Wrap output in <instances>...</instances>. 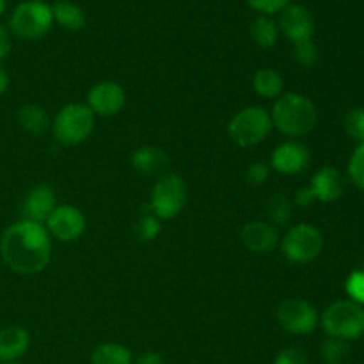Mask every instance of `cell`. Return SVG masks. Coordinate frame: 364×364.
<instances>
[{
	"instance_id": "484cf974",
	"label": "cell",
	"mask_w": 364,
	"mask_h": 364,
	"mask_svg": "<svg viewBox=\"0 0 364 364\" xmlns=\"http://www.w3.org/2000/svg\"><path fill=\"white\" fill-rule=\"evenodd\" d=\"M267 213H269L270 224L276 228H283L291 219V203L284 194H274L267 203Z\"/></svg>"
},
{
	"instance_id": "5b68a950",
	"label": "cell",
	"mask_w": 364,
	"mask_h": 364,
	"mask_svg": "<svg viewBox=\"0 0 364 364\" xmlns=\"http://www.w3.org/2000/svg\"><path fill=\"white\" fill-rule=\"evenodd\" d=\"M320 323L329 338L358 340L364 334V309L354 301H338L323 311Z\"/></svg>"
},
{
	"instance_id": "603a6c76",
	"label": "cell",
	"mask_w": 364,
	"mask_h": 364,
	"mask_svg": "<svg viewBox=\"0 0 364 364\" xmlns=\"http://www.w3.org/2000/svg\"><path fill=\"white\" fill-rule=\"evenodd\" d=\"M251 36L255 39V43L262 48H270L277 43L279 38V27H277L276 21L272 20L267 14L256 18L251 25Z\"/></svg>"
},
{
	"instance_id": "7c38bea8",
	"label": "cell",
	"mask_w": 364,
	"mask_h": 364,
	"mask_svg": "<svg viewBox=\"0 0 364 364\" xmlns=\"http://www.w3.org/2000/svg\"><path fill=\"white\" fill-rule=\"evenodd\" d=\"M311 155L308 146L299 141H287L277 146L270 156V169L284 176H295L302 174L309 167Z\"/></svg>"
},
{
	"instance_id": "83f0119b",
	"label": "cell",
	"mask_w": 364,
	"mask_h": 364,
	"mask_svg": "<svg viewBox=\"0 0 364 364\" xmlns=\"http://www.w3.org/2000/svg\"><path fill=\"white\" fill-rule=\"evenodd\" d=\"M345 130L359 144H364V109H354L345 116Z\"/></svg>"
},
{
	"instance_id": "5bb4252c",
	"label": "cell",
	"mask_w": 364,
	"mask_h": 364,
	"mask_svg": "<svg viewBox=\"0 0 364 364\" xmlns=\"http://www.w3.org/2000/svg\"><path fill=\"white\" fill-rule=\"evenodd\" d=\"M57 208V198L55 191L50 185L39 183L32 187L27 192L23 199V206H21V213H23L25 220H32V223L45 224L46 219L52 215L53 210Z\"/></svg>"
},
{
	"instance_id": "30bf717a",
	"label": "cell",
	"mask_w": 364,
	"mask_h": 364,
	"mask_svg": "<svg viewBox=\"0 0 364 364\" xmlns=\"http://www.w3.org/2000/svg\"><path fill=\"white\" fill-rule=\"evenodd\" d=\"M46 231L50 237L59 242H75L84 235L85 231V217L77 206L71 205H57L52 215L45 223Z\"/></svg>"
},
{
	"instance_id": "ba28073f",
	"label": "cell",
	"mask_w": 364,
	"mask_h": 364,
	"mask_svg": "<svg viewBox=\"0 0 364 364\" xmlns=\"http://www.w3.org/2000/svg\"><path fill=\"white\" fill-rule=\"evenodd\" d=\"M323 235L313 224H297L290 228L281 240V251L291 263H309L320 256Z\"/></svg>"
},
{
	"instance_id": "2e32d148",
	"label": "cell",
	"mask_w": 364,
	"mask_h": 364,
	"mask_svg": "<svg viewBox=\"0 0 364 364\" xmlns=\"http://www.w3.org/2000/svg\"><path fill=\"white\" fill-rule=\"evenodd\" d=\"M309 188H311L316 201L333 203L338 201L343 196L345 180L336 167H322L313 176Z\"/></svg>"
},
{
	"instance_id": "8d00e7d4",
	"label": "cell",
	"mask_w": 364,
	"mask_h": 364,
	"mask_svg": "<svg viewBox=\"0 0 364 364\" xmlns=\"http://www.w3.org/2000/svg\"><path fill=\"white\" fill-rule=\"evenodd\" d=\"M7 87H9V75H7V71L0 66V96L7 91Z\"/></svg>"
},
{
	"instance_id": "836d02e7",
	"label": "cell",
	"mask_w": 364,
	"mask_h": 364,
	"mask_svg": "<svg viewBox=\"0 0 364 364\" xmlns=\"http://www.w3.org/2000/svg\"><path fill=\"white\" fill-rule=\"evenodd\" d=\"M11 46H13V43H11L9 31H7V27H4V25L0 23V63L9 55Z\"/></svg>"
},
{
	"instance_id": "cb8c5ba5",
	"label": "cell",
	"mask_w": 364,
	"mask_h": 364,
	"mask_svg": "<svg viewBox=\"0 0 364 364\" xmlns=\"http://www.w3.org/2000/svg\"><path fill=\"white\" fill-rule=\"evenodd\" d=\"M160 230H162V224H160V219L151 212L149 205L142 206V215L139 219V223L135 224V237L141 242H153L156 240V237L160 235Z\"/></svg>"
},
{
	"instance_id": "44dd1931",
	"label": "cell",
	"mask_w": 364,
	"mask_h": 364,
	"mask_svg": "<svg viewBox=\"0 0 364 364\" xmlns=\"http://www.w3.org/2000/svg\"><path fill=\"white\" fill-rule=\"evenodd\" d=\"M91 364H134V355L121 343H102L92 350Z\"/></svg>"
},
{
	"instance_id": "4dcf8cb0",
	"label": "cell",
	"mask_w": 364,
	"mask_h": 364,
	"mask_svg": "<svg viewBox=\"0 0 364 364\" xmlns=\"http://www.w3.org/2000/svg\"><path fill=\"white\" fill-rule=\"evenodd\" d=\"M274 364H309V359L301 348L288 347L283 348V350L276 355Z\"/></svg>"
},
{
	"instance_id": "d590c367",
	"label": "cell",
	"mask_w": 364,
	"mask_h": 364,
	"mask_svg": "<svg viewBox=\"0 0 364 364\" xmlns=\"http://www.w3.org/2000/svg\"><path fill=\"white\" fill-rule=\"evenodd\" d=\"M134 364H166V359L156 352H146L141 358L135 359Z\"/></svg>"
},
{
	"instance_id": "3957f363",
	"label": "cell",
	"mask_w": 364,
	"mask_h": 364,
	"mask_svg": "<svg viewBox=\"0 0 364 364\" xmlns=\"http://www.w3.org/2000/svg\"><path fill=\"white\" fill-rule=\"evenodd\" d=\"M96 116L85 103H68L57 112L52 132L59 144L77 146L91 137Z\"/></svg>"
},
{
	"instance_id": "ffe728a7",
	"label": "cell",
	"mask_w": 364,
	"mask_h": 364,
	"mask_svg": "<svg viewBox=\"0 0 364 364\" xmlns=\"http://www.w3.org/2000/svg\"><path fill=\"white\" fill-rule=\"evenodd\" d=\"M252 87L258 92L259 96L269 100H277L283 95L284 80L281 77V73H277L276 70H270V68H262L255 73L252 77Z\"/></svg>"
},
{
	"instance_id": "e0dca14e",
	"label": "cell",
	"mask_w": 364,
	"mask_h": 364,
	"mask_svg": "<svg viewBox=\"0 0 364 364\" xmlns=\"http://www.w3.org/2000/svg\"><path fill=\"white\" fill-rule=\"evenodd\" d=\"M31 347V334L20 326H7L0 331V363H18Z\"/></svg>"
},
{
	"instance_id": "4fadbf2b",
	"label": "cell",
	"mask_w": 364,
	"mask_h": 364,
	"mask_svg": "<svg viewBox=\"0 0 364 364\" xmlns=\"http://www.w3.org/2000/svg\"><path fill=\"white\" fill-rule=\"evenodd\" d=\"M279 27L290 41L299 43L311 39L315 34V20L308 7L290 4L281 11Z\"/></svg>"
},
{
	"instance_id": "1f68e13d",
	"label": "cell",
	"mask_w": 364,
	"mask_h": 364,
	"mask_svg": "<svg viewBox=\"0 0 364 364\" xmlns=\"http://www.w3.org/2000/svg\"><path fill=\"white\" fill-rule=\"evenodd\" d=\"M290 2L291 0H247V4L252 9L259 11V13L267 14V16L283 11L284 7L290 6Z\"/></svg>"
},
{
	"instance_id": "6da1fadb",
	"label": "cell",
	"mask_w": 364,
	"mask_h": 364,
	"mask_svg": "<svg viewBox=\"0 0 364 364\" xmlns=\"http://www.w3.org/2000/svg\"><path fill=\"white\" fill-rule=\"evenodd\" d=\"M0 256L13 272L39 274L52 258V237L45 224L21 219L7 226L0 237Z\"/></svg>"
},
{
	"instance_id": "74e56055",
	"label": "cell",
	"mask_w": 364,
	"mask_h": 364,
	"mask_svg": "<svg viewBox=\"0 0 364 364\" xmlns=\"http://www.w3.org/2000/svg\"><path fill=\"white\" fill-rule=\"evenodd\" d=\"M4 9H6V0H0V14L4 13Z\"/></svg>"
},
{
	"instance_id": "ab89813d",
	"label": "cell",
	"mask_w": 364,
	"mask_h": 364,
	"mask_svg": "<svg viewBox=\"0 0 364 364\" xmlns=\"http://www.w3.org/2000/svg\"><path fill=\"white\" fill-rule=\"evenodd\" d=\"M34 2H45V0H34Z\"/></svg>"
},
{
	"instance_id": "7a4b0ae2",
	"label": "cell",
	"mask_w": 364,
	"mask_h": 364,
	"mask_svg": "<svg viewBox=\"0 0 364 364\" xmlns=\"http://www.w3.org/2000/svg\"><path fill=\"white\" fill-rule=\"evenodd\" d=\"M272 127L291 139L304 137L315 130L318 114L315 103L299 92H287L276 100L270 112Z\"/></svg>"
},
{
	"instance_id": "d6986e66",
	"label": "cell",
	"mask_w": 364,
	"mask_h": 364,
	"mask_svg": "<svg viewBox=\"0 0 364 364\" xmlns=\"http://www.w3.org/2000/svg\"><path fill=\"white\" fill-rule=\"evenodd\" d=\"M18 123L28 134L41 135L50 128V117L43 107L27 103V105H21L20 110H18Z\"/></svg>"
},
{
	"instance_id": "52a82bcc",
	"label": "cell",
	"mask_w": 364,
	"mask_h": 364,
	"mask_svg": "<svg viewBox=\"0 0 364 364\" xmlns=\"http://www.w3.org/2000/svg\"><path fill=\"white\" fill-rule=\"evenodd\" d=\"M53 21L52 7L45 2H23L13 11L9 18V28L16 38L34 41L41 39L50 31Z\"/></svg>"
},
{
	"instance_id": "9c48e42d",
	"label": "cell",
	"mask_w": 364,
	"mask_h": 364,
	"mask_svg": "<svg viewBox=\"0 0 364 364\" xmlns=\"http://www.w3.org/2000/svg\"><path fill=\"white\" fill-rule=\"evenodd\" d=\"M276 318L287 333L297 334V336L313 333L318 326V313H316L315 306L297 297L284 299L277 306Z\"/></svg>"
},
{
	"instance_id": "f1b7e54d",
	"label": "cell",
	"mask_w": 364,
	"mask_h": 364,
	"mask_svg": "<svg viewBox=\"0 0 364 364\" xmlns=\"http://www.w3.org/2000/svg\"><path fill=\"white\" fill-rule=\"evenodd\" d=\"M348 176L355 187L364 191V144H359L348 162Z\"/></svg>"
},
{
	"instance_id": "f546056e",
	"label": "cell",
	"mask_w": 364,
	"mask_h": 364,
	"mask_svg": "<svg viewBox=\"0 0 364 364\" xmlns=\"http://www.w3.org/2000/svg\"><path fill=\"white\" fill-rule=\"evenodd\" d=\"M347 294L350 295L355 304H364V272L355 270L347 279Z\"/></svg>"
},
{
	"instance_id": "60d3db41",
	"label": "cell",
	"mask_w": 364,
	"mask_h": 364,
	"mask_svg": "<svg viewBox=\"0 0 364 364\" xmlns=\"http://www.w3.org/2000/svg\"><path fill=\"white\" fill-rule=\"evenodd\" d=\"M363 269H364V263H363ZM363 272H364V270H363Z\"/></svg>"
},
{
	"instance_id": "8fae6325",
	"label": "cell",
	"mask_w": 364,
	"mask_h": 364,
	"mask_svg": "<svg viewBox=\"0 0 364 364\" xmlns=\"http://www.w3.org/2000/svg\"><path fill=\"white\" fill-rule=\"evenodd\" d=\"M124 103H127L124 89L117 82L103 80L89 89L87 103L85 105L91 109L95 116L112 117L123 110Z\"/></svg>"
},
{
	"instance_id": "ac0fdd59",
	"label": "cell",
	"mask_w": 364,
	"mask_h": 364,
	"mask_svg": "<svg viewBox=\"0 0 364 364\" xmlns=\"http://www.w3.org/2000/svg\"><path fill=\"white\" fill-rule=\"evenodd\" d=\"M132 166L137 173L156 176L167 169L169 156L164 149L156 148V146H142V148L135 149L134 155H132Z\"/></svg>"
},
{
	"instance_id": "f35d334b",
	"label": "cell",
	"mask_w": 364,
	"mask_h": 364,
	"mask_svg": "<svg viewBox=\"0 0 364 364\" xmlns=\"http://www.w3.org/2000/svg\"><path fill=\"white\" fill-rule=\"evenodd\" d=\"M0 364H21V363H0Z\"/></svg>"
},
{
	"instance_id": "e575fe53",
	"label": "cell",
	"mask_w": 364,
	"mask_h": 364,
	"mask_svg": "<svg viewBox=\"0 0 364 364\" xmlns=\"http://www.w3.org/2000/svg\"><path fill=\"white\" fill-rule=\"evenodd\" d=\"M316 199H315V196H313L311 188L309 187H302L295 192V203H297L299 206H309V205H313Z\"/></svg>"
},
{
	"instance_id": "9a60e30c",
	"label": "cell",
	"mask_w": 364,
	"mask_h": 364,
	"mask_svg": "<svg viewBox=\"0 0 364 364\" xmlns=\"http://www.w3.org/2000/svg\"><path fill=\"white\" fill-rule=\"evenodd\" d=\"M240 238L245 247L255 255H265L274 251L279 244V231L274 224L267 220H251L244 224L240 231Z\"/></svg>"
},
{
	"instance_id": "8992f818",
	"label": "cell",
	"mask_w": 364,
	"mask_h": 364,
	"mask_svg": "<svg viewBox=\"0 0 364 364\" xmlns=\"http://www.w3.org/2000/svg\"><path fill=\"white\" fill-rule=\"evenodd\" d=\"M188 199V187L180 174L167 173L151 191L149 208L160 220H171L181 213Z\"/></svg>"
},
{
	"instance_id": "d4e9b609",
	"label": "cell",
	"mask_w": 364,
	"mask_h": 364,
	"mask_svg": "<svg viewBox=\"0 0 364 364\" xmlns=\"http://www.w3.org/2000/svg\"><path fill=\"white\" fill-rule=\"evenodd\" d=\"M322 358L327 364H348L352 359L350 345L345 340L327 338L322 343Z\"/></svg>"
},
{
	"instance_id": "d6a6232c",
	"label": "cell",
	"mask_w": 364,
	"mask_h": 364,
	"mask_svg": "<svg viewBox=\"0 0 364 364\" xmlns=\"http://www.w3.org/2000/svg\"><path fill=\"white\" fill-rule=\"evenodd\" d=\"M270 174V166L263 162H255L245 171V180L251 185H263Z\"/></svg>"
},
{
	"instance_id": "7402d4cb",
	"label": "cell",
	"mask_w": 364,
	"mask_h": 364,
	"mask_svg": "<svg viewBox=\"0 0 364 364\" xmlns=\"http://www.w3.org/2000/svg\"><path fill=\"white\" fill-rule=\"evenodd\" d=\"M52 14L53 20L68 31H80L85 25V16L82 9L71 2H64V0L55 2L52 7Z\"/></svg>"
},
{
	"instance_id": "4316f807",
	"label": "cell",
	"mask_w": 364,
	"mask_h": 364,
	"mask_svg": "<svg viewBox=\"0 0 364 364\" xmlns=\"http://www.w3.org/2000/svg\"><path fill=\"white\" fill-rule=\"evenodd\" d=\"M294 57L297 59V63L301 66L313 68L318 63V48H316L315 41L313 39H306V41L294 43Z\"/></svg>"
},
{
	"instance_id": "277c9868",
	"label": "cell",
	"mask_w": 364,
	"mask_h": 364,
	"mask_svg": "<svg viewBox=\"0 0 364 364\" xmlns=\"http://www.w3.org/2000/svg\"><path fill=\"white\" fill-rule=\"evenodd\" d=\"M272 128L270 112H267L263 107H245L231 117L228 134L240 148H255L269 137Z\"/></svg>"
}]
</instances>
